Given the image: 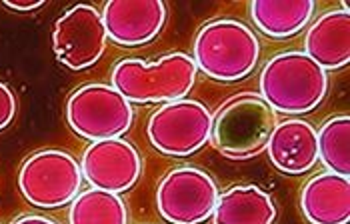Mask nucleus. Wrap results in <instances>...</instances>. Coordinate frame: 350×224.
<instances>
[{"label": "nucleus", "mask_w": 350, "mask_h": 224, "mask_svg": "<svg viewBox=\"0 0 350 224\" xmlns=\"http://www.w3.org/2000/svg\"><path fill=\"white\" fill-rule=\"evenodd\" d=\"M166 16L162 0H110L103 10L108 38L118 46L152 42L166 25Z\"/></svg>", "instance_id": "9b49d317"}, {"label": "nucleus", "mask_w": 350, "mask_h": 224, "mask_svg": "<svg viewBox=\"0 0 350 224\" xmlns=\"http://www.w3.org/2000/svg\"><path fill=\"white\" fill-rule=\"evenodd\" d=\"M12 224H56L46 216H40V214H25L21 219H16Z\"/></svg>", "instance_id": "412c9836"}, {"label": "nucleus", "mask_w": 350, "mask_h": 224, "mask_svg": "<svg viewBox=\"0 0 350 224\" xmlns=\"http://www.w3.org/2000/svg\"><path fill=\"white\" fill-rule=\"evenodd\" d=\"M82 176L92 188L129 193L142 174V158L133 142L108 139L92 142L82 154Z\"/></svg>", "instance_id": "9d476101"}, {"label": "nucleus", "mask_w": 350, "mask_h": 224, "mask_svg": "<svg viewBox=\"0 0 350 224\" xmlns=\"http://www.w3.org/2000/svg\"><path fill=\"white\" fill-rule=\"evenodd\" d=\"M196 64L187 53H170L157 62L124 58L112 70V86L136 104H159L187 98L196 83Z\"/></svg>", "instance_id": "f03ea898"}, {"label": "nucleus", "mask_w": 350, "mask_h": 224, "mask_svg": "<svg viewBox=\"0 0 350 224\" xmlns=\"http://www.w3.org/2000/svg\"><path fill=\"white\" fill-rule=\"evenodd\" d=\"M328 94V74L302 51L272 56L260 72V98L274 112L308 114Z\"/></svg>", "instance_id": "f257e3e1"}, {"label": "nucleus", "mask_w": 350, "mask_h": 224, "mask_svg": "<svg viewBox=\"0 0 350 224\" xmlns=\"http://www.w3.org/2000/svg\"><path fill=\"white\" fill-rule=\"evenodd\" d=\"M276 112L256 92H239L213 114L215 148L230 160H248L267 150Z\"/></svg>", "instance_id": "20e7f679"}, {"label": "nucleus", "mask_w": 350, "mask_h": 224, "mask_svg": "<svg viewBox=\"0 0 350 224\" xmlns=\"http://www.w3.org/2000/svg\"><path fill=\"white\" fill-rule=\"evenodd\" d=\"M16 112H18L16 94L12 92V88L8 84H4L0 81V132L12 124Z\"/></svg>", "instance_id": "6ab92c4d"}, {"label": "nucleus", "mask_w": 350, "mask_h": 224, "mask_svg": "<svg viewBox=\"0 0 350 224\" xmlns=\"http://www.w3.org/2000/svg\"><path fill=\"white\" fill-rule=\"evenodd\" d=\"M107 42L103 12L90 4L68 8L54 25V55L68 70H86L94 66L105 55Z\"/></svg>", "instance_id": "1a4fd4ad"}, {"label": "nucleus", "mask_w": 350, "mask_h": 224, "mask_svg": "<svg viewBox=\"0 0 350 224\" xmlns=\"http://www.w3.org/2000/svg\"><path fill=\"white\" fill-rule=\"evenodd\" d=\"M319 137V160L328 172L350 176V116H332L321 126Z\"/></svg>", "instance_id": "a211bd4d"}, {"label": "nucleus", "mask_w": 350, "mask_h": 224, "mask_svg": "<svg viewBox=\"0 0 350 224\" xmlns=\"http://www.w3.org/2000/svg\"><path fill=\"white\" fill-rule=\"evenodd\" d=\"M314 8L312 0H254L250 16L256 28L270 38H291L310 23Z\"/></svg>", "instance_id": "dca6fc26"}, {"label": "nucleus", "mask_w": 350, "mask_h": 224, "mask_svg": "<svg viewBox=\"0 0 350 224\" xmlns=\"http://www.w3.org/2000/svg\"><path fill=\"white\" fill-rule=\"evenodd\" d=\"M2 6L12 10V12H34L38 8H42L44 2L42 0H36V2H8V0H4Z\"/></svg>", "instance_id": "aec40b11"}, {"label": "nucleus", "mask_w": 350, "mask_h": 224, "mask_svg": "<svg viewBox=\"0 0 350 224\" xmlns=\"http://www.w3.org/2000/svg\"><path fill=\"white\" fill-rule=\"evenodd\" d=\"M66 120L82 139H120L135 122V109L112 84H84L68 96Z\"/></svg>", "instance_id": "39448f33"}, {"label": "nucleus", "mask_w": 350, "mask_h": 224, "mask_svg": "<svg viewBox=\"0 0 350 224\" xmlns=\"http://www.w3.org/2000/svg\"><path fill=\"white\" fill-rule=\"evenodd\" d=\"M218 196V184L206 170L178 167L161 180L157 208L168 224H202L213 219Z\"/></svg>", "instance_id": "6e6552de"}, {"label": "nucleus", "mask_w": 350, "mask_h": 224, "mask_svg": "<svg viewBox=\"0 0 350 224\" xmlns=\"http://www.w3.org/2000/svg\"><path fill=\"white\" fill-rule=\"evenodd\" d=\"M267 152L276 170L291 176L304 174L319 163L317 128L302 118L276 122L267 144Z\"/></svg>", "instance_id": "f8f14e48"}, {"label": "nucleus", "mask_w": 350, "mask_h": 224, "mask_svg": "<svg viewBox=\"0 0 350 224\" xmlns=\"http://www.w3.org/2000/svg\"><path fill=\"white\" fill-rule=\"evenodd\" d=\"M260 60L256 32L241 20L218 18L198 30L194 64L218 83H239L250 76Z\"/></svg>", "instance_id": "7ed1b4c3"}, {"label": "nucleus", "mask_w": 350, "mask_h": 224, "mask_svg": "<svg viewBox=\"0 0 350 224\" xmlns=\"http://www.w3.org/2000/svg\"><path fill=\"white\" fill-rule=\"evenodd\" d=\"M146 135L159 152L185 158L211 142L213 112L190 98L166 102L150 114Z\"/></svg>", "instance_id": "0eeeda50"}, {"label": "nucleus", "mask_w": 350, "mask_h": 224, "mask_svg": "<svg viewBox=\"0 0 350 224\" xmlns=\"http://www.w3.org/2000/svg\"><path fill=\"white\" fill-rule=\"evenodd\" d=\"M304 55L324 70H338L350 62V12L347 4L324 12L308 28Z\"/></svg>", "instance_id": "ddd939ff"}, {"label": "nucleus", "mask_w": 350, "mask_h": 224, "mask_svg": "<svg viewBox=\"0 0 350 224\" xmlns=\"http://www.w3.org/2000/svg\"><path fill=\"white\" fill-rule=\"evenodd\" d=\"M68 224H129V208L120 195L90 188L70 202Z\"/></svg>", "instance_id": "f3484780"}, {"label": "nucleus", "mask_w": 350, "mask_h": 224, "mask_svg": "<svg viewBox=\"0 0 350 224\" xmlns=\"http://www.w3.org/2000/svg\"><path fill=\"white\" fill-rule=\"evenodd\" d=\"M81 163L64 150H38L18 172V188L36 208L56 210L70 204L82 188Z\"/></svg>", "instance_id": "423d86ee"}, {"label": "nucleus", "mask_w": 350, "mask_h": 224, "mask_svg": "<svg viewBox=\"0 0 350 224\" xmlns=\"http://www.w3.org/2000/svg\"><path fill=\"white\" fill-rule=\"evenodd\" d=\"M300 208L310 224H349V176H340L334 172L312 176L300 193Z\"/></svg>", "instance_id": "4468645a"}, {"label": "nucleus", "mask_w": 350, "mask_h": 224, "mask_svg": "<svg viewBox=\"0 0 350 224\" xmlns=\"http://www.w3.org/2000/svg\"><path fill=\"white\" fill-rule=\"evenodd\" d=\"M276 204L269 193L254 184H239L218 196L215 224H274Z\"/></svg>", "instance_id": "2eb2a0df"}]
</instances>
